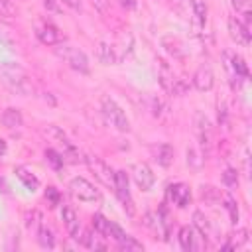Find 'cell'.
Here are the masks:
<instances>
[{
  "instance_id": "cell-1",
  "label": "cell",
  "mask_w": 252,
  "mask_h": 252,
  "mask_svg": "<svg viewBox=\"0 0 252 252\" xmlns=\"http://www.w3.org/2000/svg\"><path fill=\"white\" fill-rule=\"evenodd\" d=\"M0 81L16 94L20 96H30L33 93V83L30 81L28 73L12 61H2L0 63Z\"/></svg>"
},
{
  "instance_id": "cell-2",
  "label": "cell",
  "mask_w": 252,
  "mask_h": 252,
  "mask_svg": "<svg viewBox=\"0 0 252 252\" xmlns=\"http://www.w3.org/2000/svg\"><path fill=\"white\" fill-rule=\"evenodd\" d=\"M55 53L57 57H61L71 69L83 73V75H89L91 73V65H89V57L85 55V51H81L79 47H73L69 43H57L55 47Z\"/></svg>"
},
{
  "instance_id": "cell-3",
  "label": "cell",
  "mask_w": 252,
  "mask_h": 252,
  "mask_svg": "<svg viewBox=\"0 0 252 252\" xmlns=\"http://www.w3.org/2000/svg\"><path fill=\"white\" fill-rule=\"evenodd\" d=\"M100 112H102L104 120H106L112 128H116L118 132H128V130H130V120H128L126 112L118 106V102H116L114 98L102 96V100H100Z\"/></svg>"
},
{
  "instance_id": "cell-4",
  "label": "cell",
  "mask_w": 252,
  "mask_h": 252,
  "mask_svg": "<svg viewBox=\"0 0 252 252\" xmlns=\"http://www.w3.org/2000/svg\"><path fill=\"white\" fill-rule=\"evenodd\" d=\"M69 189H71L73 197L83 203H94L100 199L98 189H94V185L91 181H87L85 177H73L69 183Z\"/></svg>"
},
{
  "instance_id": "cell-5",
  "label": "cell",
  "mask_w": 252,
  "mask_h": 252,
  "mask_svg": "<svg viewBox=\"0 0 252 252\" xmlns=\"http://www.w3.org/2000/svg\"><path fill=\"white\" fill-rule=\"evenodd\" d=\"M85 161H87L89 169L94 173V177H96L102 185L114 189V171L110 169V165H108L106 161H102V159L96 158V156H85Z\"/></svg>"
},
{
  "instance_id": "cell-6",
  "label": "cell",
  "mask_w": 252,
  "mask_h": 252,
  "mask_svg": "<svg viewBox=\"0 0 252 252\" xmlns=\"http://www.w3.org/2000/svg\"><path fill=\"white\" fill-rule=\"evenodd\" d=\"M114 191H116L120 203L124 205V209L128 211V215H134V203H132V195H130L126 171H114Z\"/></svg>"
},
{
  "instance_id": "cell-7",
  "label": "cell",
  "mask_w": 252,
  "mask_h": 252,
  "mask_svg": "<svg viewBox=\"0 0 252 252\" xmlns=\"http://www.w3.org/2000/svg\"><path fill=\"white\" fill-rule=\"evenodd\" d=\"M177 238H179V246H181L185 252L201 250V248H205V246H207L205 242H199L203 236H201L199 232H195V228H193V226H181V228H179Z\"/></svg>"
},
{
  "instance_id": "cell-8",
  "label": "cell",
  "mask_w": 252,
  "mask_h": 252,
  "mask_svg": "<svg viewBox=\"0 0 252 252\" xmlns=\"http://www.w3.org/2000/svg\"><path fill=\"white\" fill-rule=\"evenodd\" d=\"M167 199L179 207V209H185L189 203H191V191L185 183H171L167 187Z\"/></svg>"
},
{
  "instance_id": "cell-9",
  "label": "cell",
  "mask_w": 252,
  "mask_h": 252,
  "mask_svg": "<svg viewBox=\"0 0 252 252\" xmlns=\"http://www.w3.org/2000/svg\"><path fill=\"white\" fill-rule=\"evenodd\" d=\"M132 175H134L136 185L142 191H150L154 187V183H156V175L152 173V169H150L148 163H136L134 169H132Z\"/></svg>"
},
{
  "instance_id": "cell-10",
  "label": "cell",
  "mask_w": 252,
  "mask_h": 252,
  "mask_svg": "<svg viewBox=\"0 0 252 252\" xmlns=\"http://www.w3.org/2000/svg\"><path fill=\"white\" fill-rule=\"evenodd\" d=\"M213 85H215V73H213V69L209 65H201L195 71V75H193V87L197 91L205 93V91H211Z\"/></svg>"
},
{
  "instance_id": "cell-11",
  "label": "cell",
  "mask_w": 252,
  "mask_h": 252,
  "mask_svg": "<svg viewBox=\"0 0 252 252\" xmlns=\"http://www.w3.org/2000/svg\"><path fill=\"white\" fill-rule=\"evenodd\" d=\"M228 33L232 37V41H236L238 45H248L250 43V30L236 18H228Z\"/></svg>"
},
{
  "instance_id": "cell-12",
  "label": "cell",
  "mask_w": 252,
  "mask_h": 252,
  "mask_svg": "<svg viewBox=\"0 0 252 252\" xmlns=\"http://www.w3.org/2000/svg\"><path fill=\"white\" fill-rule=\"evenodd\" d=\"M195 126H197V136H199L203 150L209 152V146H211V122H209V118L203 112H197L195 114Z\"/></svg>"
},
{
  "instance_id": "cell-13",
  "label": "cell",
  "mask_w": 252,
  "mask_h": 252,
  "mask_svg": "<svg viewBox=\"0 0 252 252\" xmlns=\"http://www.w3.org/2000/svg\"><path fill=\"white\" fill-rule=\"evenodd\" d=\"M61 219H63V222H65V228H67L69 236H71L73 240H81V224H79L77 213H75L71 207H63Z\"/></svg>"
},
{
  "instance_id": "cell-14",
  "label": "cell",
  "mask_w": 252,
  "mask_h": 252,
  "mask_svg": "<svg viewBox=\"0 0 252 252\" xmlns=\"http://www.w3.org/2000/svg\"><path fill=\"white\" fill-rule=\"evenodd\" d=\"M37 39L45 45H57L61 43V33L53 24H43L37 28Z\"/></svg>"
},
{
  "instance_id": "cell-15",
  "label": "cell",
  "mask_w": 252,
  "mask_h": 252,
  "mask_svg": "<svg viewBox=\"0 0 252 252\" xmlns=\"http://www.w3.org/2000/svg\"><path fill=\"white\" fill-rule=\"evenodd\" d=\"M14 173H16V177L26 185V189L35 191V189L39 187V179L35 177V173H33L32 169H28V167H24V165H18V167L14 169Z\"/></svg>"
},
{
  "instance_id": "cell-16",
  "label": "cell",
  "mask_w": 252,
  "mask_h": 252,
  "mask_svg": "<svg viewBox=\"0 0 252 252\" xmlns=\"http://www.w3.org/2000/svg\"><path fill=\"white\" fill-rule=\"evenodd\" d=\"M96 57H98V61L104 63V65H112V63L118 61V55H116L114 45H110V43H106V41H100V43H98V47H96Z\"/></svg>"
},
{
  "instance_id": "cell-17",
  "label": "cell",
  "mask_w": 252,
  "mask_h": 252,
  "mask_svg": "<svg viewBox=\"0 0 252 252\" xmlns=\"http://www.w3.org/2000/svg\"><path fill=\"white\" fill-rule=\"evenodd\" d=\"M2 124L6 128H10V130H16V128H20L24 124V116H22V112L18 108H12L10 106V108H6L2 112Z\"/></svg>"
},
{
  "instance_id": "cell-18",
  "label": "cell",
  "mask_w": 252,
  "mask_h": 252,
  "mask_svg": "<svg viewBox=\"0 0 252 252\" xmlns=\"http://www.w3.org/2000/svg\"><path fill=\"white\" fill-rule=\"evenodd\" d=\"M193 228H197V232L205 238V236H213V226H211V220L205 217V213L201 211H195L193 213Z\"/></svg>"
},
{
  "instance_id": "cell-19",
  "label": "cell",
  "mask_w": 252,
  "mask_h": 252,
  "mask_svg": "<svg viewBox=\"0 0 252 252\" xmlns=\"http://www.w3.org/2000/svg\"><path fill=\"white\" fill-rule=\"evenodd\" d=\"M104 236L100 234V232H93V230H87L85 232V236H81V242L87 246V248H91V250H106V242L102 240Z\"/></svg>"
},
{
  "instance_id": "cell-20",
  "label": "cell",
  "mask_w": 252,
  "mask_h": 252,
  "mask_svg": "<svg viewBox=\"0 0 252 252\" xmlns=\"http://www.w3.org/2000/svg\"><path fill=\"white\" fill-rule=\"evenodd\" d=\"M154 154H156V159H158V163L161 165V167H169L171 163H173V146H169V144H159L156 150H154Z\"/></svg>"
},
{
  "instance_id": "cell-21",
  "label": "cell",
  "mask_w": 252,
  "mask_h": 252,
  "mask_svg": "<svg viewBox=\"0 0 252 252\" xmlns=\"http://www.w3.org/2000/svg\"><path fill=\"white\" fill-rule=\"evenodd\" d=\"M0 43H4L6 47H12V49L18 45V33H16V30L10 24L2 22V20H0Z\"/></svg>"
},
{
  "instance_id": "cell-22",
  "label": "cell",
  "mask_w": 252,
  "mask_h": 252,
  "mask_svg": "<svg viewBox=\"0 0 252 252\" xmlns=\"http://www.w3.org/2000/svg\"><path fill=\"white\" fill-rule=\"evenodd\" d=\"M248 242V230L246 228H236L230 236H228V242L222 246L224 250H230V248H240Z\"/></svg>"
},
{
  "instance_id": "cell-23",
  "label": "cell",
  "mask_w": 252,
  "mask_h": 252,
  "mask_svg": "<svg viewBox=\"0 0 252 252\" xmlns=\"http://www.w3.org/2000/svg\"><path fill=\"white\" fill-rule=\"evenodd\" d=\"M230 67H232V71H234V77L236 79H248V65H246V61L240 57V55H232L230 57Z\"/></svg>"
},
{
  "instance_id": "cell-24",
  "label": "cell",
  "mask_w": 252,
  "mask_h": 252,
  "mask_svg": "<svg viewBox=\"0 0 252 252\" xmlns=\"http://www.w3.org/2000/svg\"><path fill=\"white\" fill-rule=\"evenodd\" d=\"M37 242L41 248H53L55 246V236H53V230L45 224H41L37 228Z\"/></svg>"
},
{
  "instance_id": "cell-25",
  "label": "cell",
  "mask_w": 252,
  "mask_h": 252,
  "mask_svg": "<svg viewBox=\"0 0 252 252\" xmlns=\"http://www.w3.org/2000/svg\"><path fill=\"white\" fill-rule=\"evenodd\" d=\"M159 85L163 87V91H167L169 94H171V87H173V81H175V75H173V71L165 65V63H161V67H159Z\"/></svg>"
},
{
  "instance_id": "cell-26",
  "label": "cell",
  "mask_w": 252,
  "mask_h": 252,
  "mask_svg": "<svg viewBox=\"0 0 252 252\" xmlns=\"http://www.w3.org/2000/svg\"><path fill=\"white\" fill-rule=\"evenodd\" d=\"M43 136L47 138V140H51V142H57V144H63L65 140H69L67 136H65V132L59 128V126H55V124H47V126H43Z\"/></svg>"
},
{
  "instance_id": "cell-27",
  "label": "cell",
  "mask_w": 252,
  "mask_h": 252,
  "mask_svg": "<svg viewBox=\"0 0 252 252\" xmlns=\"http://www.w3.org/2000/svg\"><path fill=\"white\" fill-rule=\"evenodd\" d=\"M110 222H112V220H108V219H106L104 215H100V213L93 215V228H94L96 232H100L104 238L110 236Z\"/></svg>"
},
{
  "instance_id": "cell-28",
  "label": "cell",
  "mask_w": 252,
  "mask_h": 252,
  "mask_svg": "<svg viewBox=\"0 0 252 252\" xmlns=\"http://www.w3.org/2000/svg\"><path fill=\"white\" fill-rule=\"evenodd\" d=\"M220 197H222V193H220L217 187H213V185H203V187H201V199H203L205 203L215 205V203L220 201Z\"/></svg>"
},
{
  "instance_id": "cell-29",
  "label": "cell",
  "mask_w": 252,
  "mask_h": 252,
  "mask_svg": "<svg viewBox=\"0 0 252 252\" xmlns=\"http://www.w3.org/2000/svg\"><path fill=\"white\" fill-rule=\"evenodd\" d=\"M220 201L224 203V209H226V213H228V217H230V222H238V219H240V215H238V205H236V201L226 193V195H222L220 197Z\"/></svg>"
},
{
  "instance_id": "cell-30",
  "label": "cell",
  "mask_w": 252,
  "mask_h": 252,
  "mask_svg": "<svg viewBox=\"0 0 252 252\" xmlns=\"http://www.w3.org/2000/svg\"><path fill=\"white\" fill-rule=\"evenodd\" d=\"M161 43H163L165 51H167V53H171L175 59H181V57H183V49H181L179 39H175V37H163V39H161Z\"/></svg>"
},
{
  "instance_id": "cell-31",
  "label": "cell",
  "mask_w": 252,
  "mask_h": 252,
  "mask_svg": "<svg viewBox=\"0 0 252 252\" xmlns=\"http://www.w3.org/2000/svg\"><path fill=\"white\" fill-rule=\"evenodd\" d=\"M118 244V248L120 250H126V252H132V250H144V244L142 242H138L134 236H130V234H126L120 242H116Z\"/></svg>"
},
{
  "instance_id": "cell-32",
  "label": "cell",
  "mask_w": 252,
  "mask_h": 252,
  "mask_svg": "<svg viewBox=\"0 0 252 252\" xmlns=\"http://www.w3.org/2000/svg\"><path fill=\"white\" fill-rule=\"evenodd\" d=\"M45 161H47V163H49L53 169H61V167H63V163H65L63 156H61L59 152H55L53 148L45 150Z\"/></svg>"
},
{
  "instance_id": "cell-33",
  "label": "cell",
  "mask_w": 252,
  "mask_h": 252,
  "mask_svg": "<svg viewBox=\"0 0 252 252\" xmlns=\"http://www.w3.org/2000/svg\"><path fill=\"white\" fill-rule=\"evenodd\" d=\"M43 222H41V213L39 211H28L26 213V226L30 228V230H35L37 232V228L41 226Z\"/></svg>"
},
{
  "instance_id": "cell-34",
  "label": "cell",
  "mask_w": 252,
  "mask_h": 252,
  "mask_svg": "<svg viewBox=\"0 0 252 252\" xmlns=\"http://www.w3.org/2000/svg\"><path fill=\"white\" fill-rule=\"evenodd\" d=\"M203 161H205V158H203L195 148H189V150H187V165H189L191 169H199V167L203 165Z\"/></svg>"
},
{
  "instance_id": "cell-35",
  "label": "cell",
  "mask_w": 252,
  "mask_h": 252,
  "mask_svg": "<svg viewBox=\"0 0 252 252\" xmlns=\"http://www.w3.org/2000/svg\"><path fill=\"white\" fill-rule=\"evenodd\" d=\"M193 14L199 24H205L207 20V4L203 0H193Z\"/></svg>"
},
{
  "instance_id": "cell-36",
  "label": "cell",
  "mask_w": 252,
  "mask_h": 252,
  "mask_svg": "<svg viewBox=\"0 0 252 252\" xmlns=\"http://www.w3.org/2000/svg\"><path fill=\"white\" fill-rule=\"evenodd\" d=\"M222 183H224L228 189H234V187L238 185V173H236V169H232V167L224 169V173H222Z\"/></svg>"
},
{
  "instance_id": "cell-37",
  "label": "cell",
  "mask_w": 252,
  "mask_h": 252,
  "mask_svg": "<svg viewBox=\"0 0 252 252\" xmlns=\"http://www.w3.org/2000/svg\"><path fill=\"white\" fill-rule=\"evenodd\" d=\"M0 14L2 16H14L16 14V6L12 4V0H0Z\"/></svg>"
},
{
  "instance_id": "cell-38",
  "label": "cell",
  "mask_w": 252,
  "mask_h": 252,
  "mask_svg": "<svg viewBox=\"0 0 252 252\" xmlns=\"http://www.w3.org/2000/svg\"><path fill=\"white\" fill-rule=\"evenodd\" d=\"M167 110V106L159 100V98H154L152 100V112H154V116H158V118H161V114Z\"/></svg>"
},
{
  "instance_id": "cell-39",
  "label": "cell",
  "mask_w": 252,
  "mask_h": 252,
  "mask_svg": "<svg viewBox=\"0 0 252 252\" xmlns=\"http://www.w3.org/2000/svg\"><path fill=\"white\" fill-rule=\"evenodd\" d=\"M45 199L49 201V207L59 205V193H57V189H55V187H47V191H45Z\"/></svg>"
},
{
  "instance_id": "cell-40",
  "label": "cell",
  "mask_w": 252,
  "mask_h": 252,
  "mask_svg": "<svg viewBox=\"0 0 252 252\" xmlns=\"http://www.w3.org/2000/svg\"><path fill=\"white\" fill-rule=\"evenodd\" d=\"M248 2H250V0H230V4H232V8H234L236 12H240V14L248 10Z\"/></svg>"
},
{
  "instance_id": "cell-41",
  "label": "cell",
  "mask_w": 252,
  "mask_h": 252,
  "mask_svg": "<svg viewBox=\"0 0 252 252\" xmlns=\"http://www.w3.org/2000/svg\"><path fill=\"white\" fill-rule=\"evenodd\" d=\"M61 2L73 10H81V6H83V0H61Z\"/></svg>"
},
{
  "instance_id": "cell-42",
  "label": "cell",
  "mask_w": 252,
  "mask_h": 252,
  "mask_svg": "<svg viewBox=\"0 0 252 252\" xmlns=\"http://www.w3.org/2000/svg\"><path fill=\"white\" fill-rule=\"evenodd\" d=\"M43 4H45V8L47 10H53V12H57L59 8H57V4H55V0H43Z\"/></svg>"
},
{
  "instance_id": "cell-43",
  "label": "cell",
  "mask_w": 252,
  "mask_h": 252,
  "mask_svg": "<svg viewBox=\"0 0 252 252\" xmlns=\"http://www.w3.org/2000/svg\"><path fill=\"white\" fill-rule=\"evenodd\" d=\"M134 4H136L134 0H122V6H128V8H132Z\"/></svg>"
},
{
  "instance_id": "cell-44",
  "label": "cell",
  "mask_w": 252,
  "mask_h": 252,
  "mask_svg": "<svg viewBox=\"0 0 252 252\" xmlns=\"http://www.w3.org/2000/svg\"><path fill=\"white\" fill-rule=\"evenodd\" d=\"M4 152H6V142L0 140V154H4Z\"/></svg>"
}]
</instances>
